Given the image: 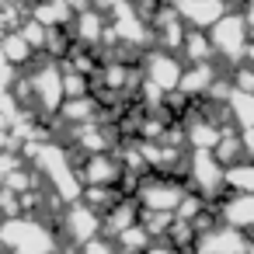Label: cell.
Segmentation results:
<instances>
[{
  "label": "cell",
  "instance_id": "obj_1",
  "mask_svg": "<svg viewBox=\"0 0 254 254\" xmlns=\"http://www.w3.org/2000/svg\"><path fill=\"white\" fill-rule=\"evenodd\" d=\"M0 240H4L14 254H49L53 251V237L39 226V223H21V219H14V223H7L4 230H0Z\"/></svg>",
  "mask_w": 254,
  "mask_h": 254
},
{
  "label": "cell",
  "instance_id": "obj_2",
  "mask_svg": "<svg viewBox=\"0 0 254 254\" xmlns=\"http://www.w3.org/2000/svg\"><path fill=\"white\" fill-rule=\"evenodd\" d=\"M226 216L233 219V223H247V226H254V198H237L230 209H226Z\"/></svg>",
  "mask_w": 254,
  "mask_h": 254
},
{
  "label": "cell",
  "instance_id": "obj_3",
  "mask_svg": "<svg viewBox=\"0 0 254 254\" xmlns=\"http://www.w3.org/2000/svg\"><path fill=\"white\" fill-rule=\"evenodd\" d=\"M143 198H146V202H150V205H153V209H164V205H167V209H171V205H174V202H178V198H181V191H174V188H171V185H164V191H146V195H143Z\"/></svg>",
  "mask_w": 254,
  "mask_h": 254
},
{
  "label": "cell",
  "instance_id": "obj_4",
  "mask_svg": "<svg viewBox=\"0 0 254 254\" xmlns=\"http://www.w3.org/2000/svg\"><path fill=\"white\" fill-rule=\"evenodd\" d=\"M70 226H73V237H80V240H87L91 233H94V216L84 209V212H73V219H70Z\"/></svg>",
  "mask_w": 254,
  "mask_h": 254
},
{
  "label": "cell",
  "instance_id": "obj_5",
  "mask_svg": "<svg viewBox=\"0 0 254 254\" xmlns=\"http://www.w3.org/2000/svg\"><path fill=\"white\" fill-rule=\"evenodd\" d=\"M143 254H174V251H171V247H164V244H157V247H146Z\"/></svg>",
  "mask_w": 254,
  "mask_h": 254
},
{
  "label": "cell",
  "instance_id": "obj_6",
  "mask_svg": "<svg viewBox=\"0 0 254 254\" xmlns=\"http://www.w3.org/2000/svg\"><path fill=\"white\" fill-rule=\"evenodd\" d=\"M87 254H115V251H108L105 244H91V247H87Z\"/></svg>",
  "mask_w": 254,
  "mask_h": 254
}]
</instances>
